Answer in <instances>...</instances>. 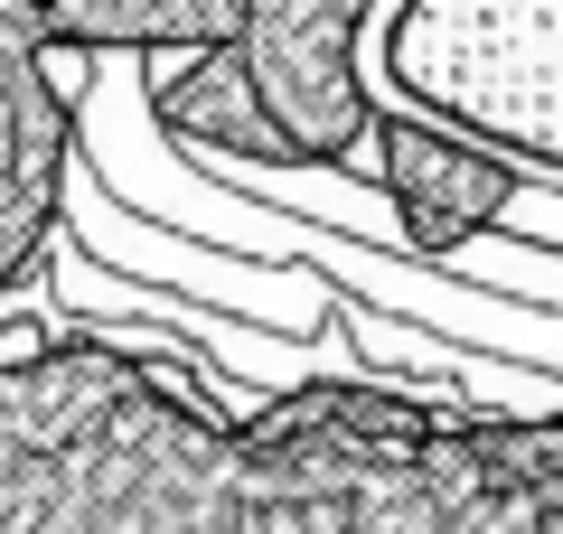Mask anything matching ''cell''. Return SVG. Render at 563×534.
<instances>
[{
    "mask_svg": "<svg viewBox=\"0 0 563 534\" xmlns=\"http://www.w3.org/2000/svg\"><path fill=\"white\" fill-rule=\"evenodd\" d=\"M47 57H57V0H0V291L66 225L76 103L57 94Z\"/></svg>",
    "mask_w": 563,
    "mask_h": 534,
    "instance_id": "obj_3",
    "label": "cell"
},
{
    "mask_svg": "<svg viewBox=\"0 0 563 534\" xmlns=\"http://www.w3.org/2000/svg\"><path fill=\"white\" fill-rule=\"evenodd\" d=\"M526 159H507L498 141H470L451 122L413 113V103H385L376 113V188L395 207L404 244L422 263H461L479 235H498L526 198Z\"/></svg>",
    "mask_w": 563,
    "mask_h": 534,
    "instance_id": "obj_4",
    "label": "cell"
},
{
    "mask_svg": "<svg viewBox=\"0 0 563 534\" xmlns=\"http://www.w3.org/2000/svg\"><path fill=\"white\" fill-rule=\"evenodd\" d=\"M366 10L376 0H254L225 38L254 113L273 122V169H347L376 141L366 94Z\"/></svg>",
    "mask_w": 563,
    "mask_h": 534,
    "instance_id": "obj_2",
    "label": "cell"
},
{
    "mask_svg": "<svg viewBox=\"0 0 563 534\" xmlns=\"http://www.w3.org/2000/svg\"><path fill=\"white\" fill-rule=\"evenodd\" d=\"M385 76L413 113L563 178V0H395Z\"/></svg>",
    "mask_w": 563,
    "mask_h": 534,
    "instance_id": "obj_1",
    "label": "cell"
}]
</instances>
